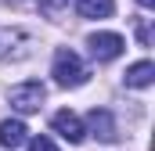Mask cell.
<instances>
[{
    "instance_id": "cell-12",
    "label": "cell",
    "mask_w": 155,
    "mask_h": 151,
    "mask_svg": "<svg viewBox=\"0 0 155 151\" xmlns=\"http://www.w3.org/2000/svg\"><path fill=\"white\" fill-rule=\"evenodd\" d=\"M15 4H25V0H15Z\"/></svg>"
},
{
    "instance_id": "cell-9",
    "label": "cell",
    "mask_w": 155,
    "mask_h": 151,
    "mask_svg": "<svg viewBox=\"0 0 155 151\" xmlns=\"http://www.w3.org/2000/svg\"><path fill=\"white\" fill-rule=\"evenodd\" d=\"M29 151H58V144H54L51 137H33V140H29Z\"/></svg>"
},
{
    "instance_id": "cell-5",
    "label": "cell",
    "mask_w": 155,
    "mask_h": 151,
    "mask_svg": "<svg viewBox=\"0 0 155 151\" xmlns=\"http://www.w3.org/2000/svg\"><path fill=\"white\" fill-rule=\"evenodd\" d=\"M90 133L97 137V140H105V144H112L119 133H116V119L112 112H105V108H94L90 112Z\"/></svg>"
},
{
    "instance_id": "cell-7",
    "label": "cell",
    "mask_w": 155,
    "mask_h": 151,
    "mask_svg": "<svg viewBox=\"0 0 155 151\" xmlns=\"http://www.w3.org/2000/svg\"><path fill=\"white\" fill-rule=\"evenodd\" d=\"M152 83H155V65L152 61H137V65L126 69V86L144 90V86H152Z\"/></svg>"
},
{
    "instance_id": "cell-1",
    "label": "cell",
    "mask_w": 155,
    "mask_h": 151,
    "mask_svg": "<svg viewBox=\"0 0 155 151\" xmlns=\"http://www.w3.org/2000/svg\"><path fill=\"white\" fill-rule=\"evenodd\" d=\"M51 76L58 79V86H83L90 72H87V65L79 61V54H76V50H69V47H58Z\"/></svg>"
},
{
    "instance_id": "cell-4",
    "label": "cell",
    "mask_w": 155,
    "mask_h": 151,
    "mask_svg": "<svg viewBox=\"0 0 155 151\" xmlns=\"http://www.w3.org/2000/svg\"><path fill=\"white\" fill-rule=\"evenodd\" d=\"M51 126H54V133H61L69 144H83V137H87V130H83L79 115H72V112H58Z\"/></svg>"
},
{
    "instance_id": "cell-11",
    "label": "cell",
    "mask_w": 155,
    "mask_h": 151,
    "mask_svg": "<svg viewBox=\"0 0 155 151\" xmlns=\"http://www.w3.org/2000/svg\"><path fill=\"white\" fill-rule=\"evenodd\" d=\"M137 4H141V7H155V0H137Z\"/></svg>"
},
{
    "instance_id": "cell-6",
    "label": "cell",
    "mask_w": 155,
    "mask_h": 151,
    "mask_svg": "<svg viewBox=\"0 0 155 151\" xmlns=\"http://www.w3.org/2000/svg\"><path fill=\"white\" fill-rule=\"evenodd\" d=\"M25 122H18V119H4L0 122V148H7V151H15V148H22L25 144Z\"/></svg>"
},
{
    "instance_id": "cell-10",
    "label": "cell",
    "mask_w": 155,
    "mask_h": 151,
    "mask_svg": "<svg viewBox=\"0 0 155 151\" xmlns=\"http://www.w3.org/2000/svg\"><path fill=\"white\" fill-rule=\"evenodd\" d=\"M137 40H141L144 47L152 43V29H148V18H141V22H137Z\"/></svg>"
},
{
    "instance_id": "cell-3",
    "label": "cell",
    "mask_w": 155,
    "mask_h": 151,
    "mask_svg": "<svg viewBox=\"0 0 155 151\" xmlns=\"http://www.w3.org/2000/svg\"><path fill=\"white\" fill-rule=\"evenodd\" d=\"M87 47H90V54L97 58V61H112V58H119L123 54V36L119 33H94V36L87 40Z\"/></svg>"
},
{
    "instance_id": "cell-2",
    "label": "cell",
    "mask_w": 155,
    "mask_h": 151,
    "mask_svg": "<svg viewBox=\"0 0 155 151\" xmlns=\"http://www.w3.org/2000/svg\"><path fill=\"white\" fill-rule=\"evenodd\" d=\"M43 97H47V90H43V83H36V79L11 86V104H15L18 112H40Z\"/></svg>"
},
{
    "instance_id": "cell-8",
    "label": "cell",
    "mask_w": 155,
    "mask_h": 151,
    "mask_svg": "<svg viewBox=\"0 0 155 151\" xmlns=\"http://www.w3.org/2000/svg\"><path fill=\"white\" fill-rule=\"evenodd\" d=\"M72 7H76V14H83V18H108L116 11L112 0H72Z\"/></svg>"
}]
</instances>
